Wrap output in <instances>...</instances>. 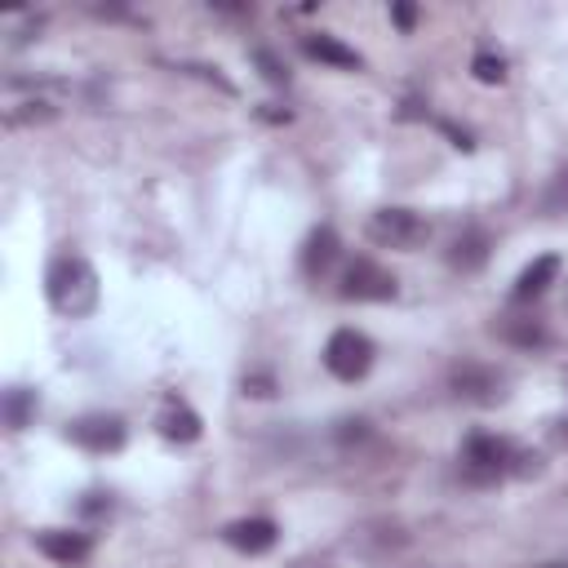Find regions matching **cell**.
I'll list each match as a JSON object with an SVG mask.
<instances>
[{
	"mask_svg": "<svg viewBox=\"0 0 568 568\" xmlns=\"http://www.w3.org/2000/svg\"><path fill=\"white\" fill-rule=\"evenodd\" d=\"M44 293H49V306H53L58 315H67V320L93 315V311H98V297H102L98 271H93L80 253H62V257L49 262V271H44Z\"/></svg>",
	"mask_w": 568,
	"mask_h": 568,
	"instance_id": "obj_1",
	"label": "cell"
},
{
	"mask_svg": "<svg viewBox=\"0 0 568 568\" xmlns=\"http://www.w3.org/2000/svg\"><path fill=\"white\" fill-rule=\"evenodd\" d=\"M519 466V448L501 435H488V430H475L462 439V453H457V470L466 484L484 488V484H497L506 475H515Z\"/></svg>",
	"mask_w": 568,
	"mask_h": 568,
	"instance_id": "obj_2",
	"label": "cell"
},
{
	"mask_svg": "<svg viewBox=\"0 0 568 568\" xmlns=\"http://www.w3.org/2000/svg\"><path fill=\"white\" fill-rule=\"evenodd\" d=\"M364 235L377 244V248H395V253H417L426 240H430V222L417 213V209H404V204H382L373 209Z\"/></svg>",
	"mask_w": 568,
	"mask_h": 568,
	"instance_id": "obj_3",
	"label": "cell"
},
{
	"mask_svg": "<svg viewBox=\"0 0 568 568\" xmlns=\"http://www.w3.org/2000/svg\"><path fill=\"white\" fill-rule=\"evenodd\" d=\"M506 386H510L506 373L493 368V364H484V359H457V364L448 368V390H453L462 404H475V408L501 404V399L510 395Z\"/></svg>",
	"mask_w": 568,
	"mask_h": 568,
	"instance_id": "obj_4",
	"label": "cell"
},
{
	"mask_svg": "<svg viewBox=\"0 0 568 568\" xmlns=\"http://www.w3.org/2000/svg\"><path fill=\"white\" fill-rule=\"evenodd\" d=\"M395 293H399V280L373 257H351L342 271V284H337L342 302H390Z\"/></svg>",
	"mask_w": 568,
	"mask_h": 568,
	"instance_id": "obj_5",
	"label": "cell"
},
{
	"mask_svg": "<svg viewBox=\"0 0 568 568\" xmlns=\"http://www.w3.org/2000/svg\"><path fill=\"white\" fill-rule=\"evenodd\" d=\"M373 342L359 333V328H337L328 342H324V368L337 377V382H359L368 368H373Z\"/></svg>",
	"mask_w": 568,
	"mask_h": 568,
	"instance_id": "obj_6",
	"label": "cell"
},
{
	"mask_svg": "<svg viewBox=\"0 0 568 568\" xmlns=\"http://www.w3.org/2000/svg\"><path fill=\"white\" fill-rule=\"evenodd\" d=\"M67 439L84 453H120L129 439V426L115 413H84V417L67 422Z\"/></svg>",
	"mask_w": 568,
	"mask_h": 568,
	"instance_id": "obj_7",
	"label": "cell"
},
{
	"mask_svg": "<svg viewBox=\"0 0 568 568\" xmlns=\"http://www.w3.org/2000/svg\"><path fill=\"white\" fill-rule=\"evenodd\" d=\"M493 337L506 342V346H515V351H541V346H550V328L532 311H506V315H497L493 320Z\"/></svg>",
	"mask_w": 568,
	"mask_h": 568,
	"instance_id": "obj_8",
	"label": "cell"
},
{
	"mask_svg": "<svg viewBox=\"0 0 568 568\" xmlns=\"http://www.w3.org/2000/svg\"><path fill=\"white\" fill-rule=\"evenodd\" d=\"M222 541H226L231 550H240V555H266V550L280 541V528H275V519H266V515H248V519H231V524L222 528Z\"/></svg>",
	"mask_w": 568,
	"mask_h": 568,
	"instance_id": "obj_9",
	"label": "cell"
},
{
	"mask_svg": "<svg viewBox=\"0 0 568 568\" xmlns=\"http://www.w3.org/2000/svg\"><path fill=\"white\" fill-rule=\"evenodd\" d=\"M488 257H493V235H488L484 226H462V231L453 235V244H448V266L462 271V275L484 271Z\"/></svg>",
	"mask_w": 568,
	"mask_h": 568,
	"instance_id": "obj_10",
	"label": "cell"
},
{
	"mask_svg": "<svg viewBox=\"0 0 568 568\" xmlns=\"http://www.w3.org/2000/svg\"><path fill=\"white\" fill-rule=\"evenodd\" d=\"M36 550L44 559H53V564H84L93 541H89V532H75V528H40L36 532Z\"/></svg>",
	"mask_w": 568,
	"mask_h": 568,
	"instance_id": "obj_11",
	"label": "cell"
},
{
	"mask_svg": "<svg viewBox=\"0 0 568 568\" xmlns=\"http://www.w3.org/2000/svg\"><path fill=\"white\" fill-rule=\"evenodd\" d=\"M337 253H342V240H337V231L333 226H315L311 235H306V244H302V275L306 280H320V275H328L333 271V262H337Z\"/></svg>",
	"mask_w": 568,
	"mask_h": 568,
	"instance_id": "obj_12",
	"label": "cell"
},
{
	"mask_svg": "<svg viewBox=\"0 0 568 568\" xmlns=\"http://www.w3.org/2000/svg\"><path fill=\"white\" fill-rule=\"evenodd\" d=\"M302 53H306L311 62H324V67H337V71H359V67H364V58H359L351 44H342L337 36H328V31L302 36Z\"/></svg>",
	"mask_w": 568,
	"mask_h": 568,
	"instance_id": "obj_13",
	"label": "cell"
},
{
	"mask_svg": "<svg viewBox=\"0 0 568 568\" xmlns=\"http://www.w3.org/2000/svg\"><path fill=\"white\" fill-rule=\"evenodd\" d=\"M555 275H559V257L555 253H541V257H532L524 271H519V280H515V288H510V302L515 306H528V302H537L550 284H555Z\"/></svg>",
	"mask_w": 568,
	"mask_h": 568,
	"instance_id": "obj_14",
	"label": "cell"
},
{
	"mask_svg": "<svg viewBox=\"0 0 568 568\" xmlns=\"http://www.w3.org/2000/svg\"><path fill=\"white\" fill-rule=\"evenodd\" d=\"M155 426H160V435H164V439H173V444H195V439H200V430H204L200 413H195L191 404H182L178 395H169V399H164V408H160Z\"/></svg>",
	"mask_w": 568,
	"mask_h": 568,
	"instance_id": "obj_15",
	"label": "cell"
},
{
	"mask_svg": "<svg viewBox=\"0 0 568 568\" xmlns=\"http://www.w3.org/2000/svg\"><path fill=\"white\" fill-rule=\"evenodd\" d=\"M36 408H40V399H36L31 386H9L4 390V426L9 430H27V422L36 417Z\"/></svg>",
	"mask_w": 568,
	"mask_h": 568,
	"instance_id": "obj_16",
	"label": "cell"
},
{
	"mask_svg": "<svg viewBox=\"0 0 568 568\" xmlns=\"http://www.w3.org/2000/svg\"><path fill=\"white\" fill-rule=\"evenodd\" d=\"M53 115H58V106H53L44 93L4 106V124H9V129H18V124H44V120H53Z\"/></svg>",
	"mask_w": 568,
	"mask_h": 568,
	"instance_id": "obj_17",
	"label": "cell"
},
{
	"mask_svg": "<svg viewBox=\"0 0 568 568\" xmlns=\"http://www.w3.org/2000/svg\"><path fill=\"white\" fill-rule=\"evenodd\" d=\"M537 209H541V217H550V222H559V217H568V164L541 186V200H537Z\"/></svg>",
	"mask_w": 568,
	"mask_h": 568,
	"instance_id": "obj_18",
	"label": "cell"
},
{
	"mask_svg": "<svg viewBox=\"0 0 568 568\" xmlns=\"http://www.w3.org/2000/svg\"><path fill=\"white\" fill-rule=\"evenodd\" d=\"M470 71H475L479 84H501V80H506V58L493 53V49H479V53L470 58Z\"/></svg>",
	"mask_w": 568,
	"mask_h": 568,
	"instance_id": "obj_19",
	"label": "cell"
},
{
	"mask_svg": "<svg viewBox=\"0 0 568 568\" xmlns=\"http://www.w3.org/2000/svg\"><path fill=\"white\" fill-rule=\"evenodd\" d=\"M253 62L262 67V75H266L271 84H288V71H284V62H280L271 49H253Z\"/></svg>",
	"mask_w": 568,
	"mask_h": 568,
	"instance_id": "obj_20",
	"label": "cell"
},
{
	"mask_svg": "<svg viewBox=\"0 0 568 568\" xmlns=\"http://www.w3.org/2000/svg\"><path fill=\"white\" fill-rule=\"evenodd\" d=\"M244 395H257V399L275 395V373H266V368H253V373H244Z\"/></svg>",
	"mask_w": 568,
	"mask_h": 568,
	"instance_id": "obj_21",
	"label": "cell"
},
{
	"mask_svg": "<svg viewBox=\"0 0 568 568\" xmlns=\"http://www.w3.org/2000/svg\"><path fill=\"white\" fill-rule=\"evenodd\" d=\"M80 515H89V519L111 515V493H84L80 497Z\"/></svg>",
	"mask_w": 568,
	"mask_h": 568,
	"instance_id": "obj_22",
	"label": "cell"
},
{
	"mask_svg": "<svg viewBox=\"0 0 568 568\" xmlns=\"http://www.w3.org/2000/svg\"><path fill=\"white\" fill-rule=\"evenodd\" d=\"M390 18H395V27L408 31V27L417 22V9H413V4H390Z\"/></svg>",
	"mask_w": 568,
	"mask_h": 568,
	"instance_id": "obj_23",
	"label": "cell"
},
{
	"mask_svg": "<svg viewBox=\"0 0 568 568\" xmlns=\"http://www.w3.org/2000/svg\"><path fill=\"white\" fill-rule=\"evenodd\" d=\"M293 568H328V564H315V559H297Z\"/></svg>",
	"mask_w": 568,
	"mask_h": 568,
	"instance_id": "obj_24",
	"label": "cell"
}]
</instances>
